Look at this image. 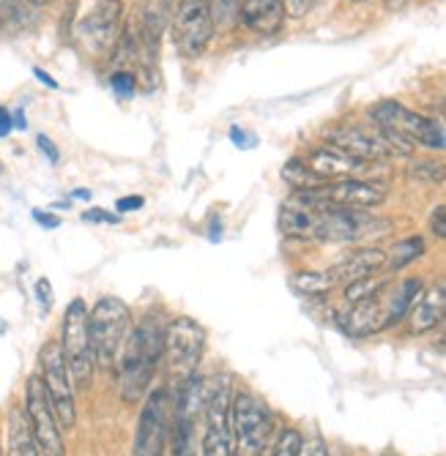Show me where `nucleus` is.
Wrapping results in <instances>:
<instances>
[{"label":"nucleus","mask_w":446,"mask_h":456,"mask_svg":"<svg viewBox=\"0 0 446 456\" xmlns=\"http://www.w3.org/2000/svg\"><path fill=\"white\" fill-rule=\"evenodd\" d=\"M161 353H165V325L156 317H148L132 330L127 350L115 369L120 399L127 404H140L148 396L156 366L161 363Z\"/></svg>","instance_id":"nucleus-1"},{"label":"nucleus","mask_w":446,"mask_h":456,"mask_svg":"<svg viewBox=\"0 0 446 456\" xmlns=\"http://www.w3.org/2000/svg\"><path fill=\"white\" fill-rule=\"evenodd\" d=\"M422 289V281L419 279H405L400 284H384L376 296L364 298L359 304H353L343 317H340V325L348 337L353 339H364V337H373V334H381V330L397 325L400 320H405L409 314L411 304L417 301Z\"/></svg>","instance_id":"nucleus-2"},{"label":"nucleus","mask_w":446,"mask_h":456,"mask_svg":"<svg viewBox=\"0 0 446 456\" xmlns=\"http://www.w3.org/2000/svg\"><path fill=\"white\" fill-rule=\"evenodd\" d=\"M373 126L381 137L394 148V153H411L417 145L446 151V126L438 120H430L397 102H378L370 110Z\"/></svg>","instance_id":"nucleus-3"},{"label":"nucleus","mask_w":446,"mask_h":456,"mask_svg":"<svg viewBox=\"0 0 446 456\" xmlns=\"http://www.w3.org/2000/svg\"><path fill=\"white\" fill-rule=\"evenodd\" d=\"M132 330H135L132 312L120 298L104 296L94 304V309L88 312V334H91L96 369H102V371L118 369Z\"/></svg>","instance_id":"nucleus-4"},{"label":"nucleus","mask_w":446,"mask_h":456,"mask_svg":"<svg viewBox=\"0 0 446 456\" xmlns=\"http://www.w3.org/2000/svg\"><path fill=\"white\" fill-rule=\"evenodd\" d=\"M202 350H206V328L192 317H173L165 325V353H161V363L173 386L186 383L194 378L200 366Z\"/></svg>","instance_id":"nucleus-5"},{"label":"nucleus","mask_w":446,"mask_h":456,"mask_svg":"<svg viewBox=\"0 0 446 456\" xmlns=\"http://www.w3.org/2000/svg\"><path fill=\"white\" fill-rule=\"evenodd\" d=\"M274 421L268 407L252 394H235L230 399V437L233 456H263L271 443Z\"/></svg>","instance_id":"nucleus-6"},{"label":"nucleus","mask_w":446,"mask_h":456,"mask_svg":"<svg viewBox=\"0 0 446 456\" xmlns=\"http://www.w3.org/2000/svg\"><path fill=\"white\" fill-rule=\"evenodd\" d=\"M61 350L69 366V375L74 386L88 388L94 378V347H91V334H88V306L83 298H74L66 306L63 314V334H61Z\"/></svg>","instance_id":"nucleus-7"},{"label":"nucleus","mask_w":446,"mask_h":456,"mask_svg":"<svg viewBox=\"0 0 446 456\" xmlns=\"http://www.w3.org/2000/svg\"><path fill=\"white\" fill-rule=\"evenodd\" d=\"M301 194V191H296ZM310 200V197H307ZM318 202V200H312ZM389 230V222L368 214V211H351V208H332V205L318 202V219L312 240H332V243H348V240H364Z\"/></svg>","instance_id":"nucleus-8"},{"label":"nucleus","mask_w":446,"mask_h":456,"mask_svg":"<svg viewBox=\"0 0 446 456\" xmlns=\"http://www.w3.org/2000/svg\"><path fill=\"white\" fill-rule=\"evenodd\" d=\"M170 394L168 388H153L145 396V404L140 410L132 456H165L170 445Z\"/></svg>","instance_id":"nucleus-9"},{"label":"nucleus","mask_w":446,"mask_h":456,"mask_svg":"<svg viewBox=\"0 0 446 456\" xmlns=\"http://www.w3.org/2000/svg\"><path fill=\"white\" fill-rule=\"evenodd\" d=\"M38 363H42V383H45L47 399L58 416L61 429H74V424H77L74 380L69 375L61 342H47L42 347V353H38Z\"/></svg>","instance_id":"nucleus-10"},{"label":"nucleus","mask_w":446,"mask_h":456,"mask_svg":"<svg viewBox=\"0 0 446 456\" xmlns=\"http://www.w3.org/2000/svg\"><path fill=\"white\" fill-rule=\"evenodd\" d=\"M217 22L211 0H181L173 14V41L184 58H200L209 50Z\"/></svg>","instance_id":"nucleus-11"},{"label":"nucleus","mask_w":446,"mask_h":456,"mask_svg":"<svg viewBox=\"0 0 446 456\" xmlns=\"http://www.w3.org/2000/svg\"><path fill=\"white\" fill-rule=\"evenodd\" d=\"M25 416L30 421V429L36 435L42 456H66L63 429L58 424V416H55L50 399H47L42 375H30L25 383Z\"/></svg>","instance_id":"nucleus-12"},{"label":"nucleus","mask_w":446,"mask_h":456,"mask_svg":"<svg viewBox=\"0 0 446 456\" xmlns=\"http://www.w3.org/2000/svg\"><path fill=\"white\" fill-rule=\"evenodd\" d=\"M178 402H176V412H173V427H170V456H197L194 448V427L202 407L209 402V383L189 378L186 383L178 386Z\"/></svg>","instance_id":"nucleus-13"},{"label":"nucleus","mask_w":446,"mask_h":456,"mask_svg":"<svg viewBox=\"0 0 446 456\" xmlns=\"http://www.w3.org/2000/svg\"><path fill=\"white\" fill-rule=\"evenodd\" d=\"M301 194L310 200H318L323 205H332V208H351V211H368L386 200L384 183L359 181V178L326 181L315 189H304Z\"/></svg>","instance_id":"nucleus-14"},{"label":"nucleus","mask_w":446,"mask_h":456,"mask_svg":"<svg viewBox=\"0 0 446 456\" xmlns=\"http://www.w3.org/2000/svg\"><path fill=\"white\" fill-rule=\"evenodd\" d=\"M120 20H124V4L120 0H96V6L79 22L77 36L91 55H104L120 38Z\"/></svg>","instance_id":"nucleus-15"},{"label":"nucleus","mask_w":446,"mask_h":456,"mask_svg":"<svg viewBox=\"0 0 446 456\" xmlns=\"http://www.w3.org/2000/svg\"><path fill=\"white\" fill-rule=\"evenodd\" d=\"M230 388L219 383L211 388L209 402L202 407L206 429L200 440V456H233V437H230Z\"/></svg>","instance_id":"nucleus-16"},{"label":"nucleus","mask_w":446,"mask_h":456,"mask_svg":"<svg viewBox=\"0 0 446 456\" xmlns=\"http://www.w3.org/2000/svg\"><path fill=\"white\" fill-rule=\"evenodd\" d=\"M326 145H334L340 148L343 153L359 159V161H381V159H389L394 156V148L381 137V132L373 126L370 129H361V126H334L329 134H326Z\"/></svg>","instance_id":"nucleus-17"},{"label":"nucleus","mask_w":446,"mask_h":456,"mask_svg":"<svg viewBox=\"0 0 446 456\" xmlns=\"http://www.w3.org/2000/svg\"><path fill=\"white\" fill-rule=\"evenodd\" d=\"M405 320H409V330L414 337L427 334V330H433L438 322L446 320V276H441L430 287L419 289V296L411 304Z\"/></svg>","instance_id":"nucleus-18"},{"label":"nucleus","mask_w":446,"mask_h":456,"mask_svg":"<svg viewBox=\"0 0 446 456\" xmlns=\"http://www.w3.org/2000/svg\"><path fill=\"white\" fill-rule=\"evenodd\" d=\"M307 167L320 178V181H343V178H356L359 173H364L370 167L368 161H359L348 153H343L340 148L334 145H323V148H315L310 156H307Z\"/></svg>","instance_id":"nucleus-19"},{"label":"nucleus","mask_w":446,"mask_h":456,"mask_svg":"<svg viewBox=\"0 0 446 456\" xmlns=\"http://www.w3.org/2000/svg\"><path fill=\"white\" fill-rule=\"evenodd\" d=\"M386 268V252L384 248H359V252L348 255L345 260H340L337 265H332L329 271H323L329 279V287H345L356 279H364L370 273H378Z\"/></svg>","instance_id":"nucleus-20"},{"label":"nucleus","mask_w":446,"mask_h":456,"mask_svg":"<svg viewBox=\"0 0 446 456\" xmlns=\"http://www.w3.org/2000/svg\"><path fill=\"white\" fill-rule=\"evenodd\" d=\"M238 17L258 36H277L285 22V0H241Z\"/></svg>","instance_id":"nucleus-21"},{"label":"nucleus","mask_w":446,"mask_h":456,"mask_svg":"<svg viewBox=\"0 0 446 456\" xmlns=\"http://www.w3.org/2000/svg\"><path fill=\"white\" fill-rule=\"evenodd\" d=\"M4 456H42L36 443V435L30 429V421L25 416V407L14 404L6 416V451Z\"/></svg>","instance_id":"nucleus-22"},{"label":"nucleus","mask_w":446,"mask_h":456,"mask_svg":"<svg viewBox=\"0 0 446 456\" xmlns=\"http://www.w3.org/2000/svg\"><path fill=\"white\" fill-rule=\"evenodd\" d=\"M422 255H425V240L422 238H405V240L394 243L392 252H386V271H400Z\"/></svg>","instance_id":"nucleus-23"},{"label":"nucleus","mask_w":446,"mask_h":456,"mask_svg":"<svg viewBox=\"0 0 446 456\" xmlns=\"http://www.w3.org/2000/svg\"><path fill=\"white\" fill-rule=\"evenodd\" d=\"M384 284H389V273H381V271H378V273H370V276H364V279H356V281L345 284V301L353 306V304H359V301H364V298L376 296Z\"/></svg>","instance_id":"nucleus-24"},{"label":"nucleus","mask_w":446,"mask_h":456,"mask_svg":"<svg viewBox=\"0 0 446 456\" xmlns=\"http://www.w3.org/2000/svg\"><path fill=\"white\" fill-rule=\"evenodd\" d=\"M409 178L417 181V183H425V186H438L446 181V164L441 161H430V159H422L417 164H411L409 170Z\"/></svg>","instance_id":"nucleus-25"},{"label":"nucleus","mask_w":446,"mask_h":456,"mask_svg":"<svg viewBox=\"0 0 446 456\" xmlns=\"http://www.w3.org/2000/svg\"><path fill=\"white\" fill-rule=\"evenodd\" d=\"M301 443H304V437H301L296 429H285V432H282V435L277 437L271 456H299Z\"/></svg>","instance_id":"nucleus-26"},{"label":"nucleus","mask_w":446,"mask_h":456,"mask_svg":"<svg viewBox=\"0 0 446 456\" xmlns=\"http://www.w3.org/2000/svg\"><path fill=\"white\" fill-rule=\"evenodd\" d=\"M110 88H112V94L118 99H135V94H137V79L129 71H115L110 77Z\"/></svg>","instance_id":"nucleus-27"},{"label":"nucleus","mask_w":446,"mask_h":456,"mask_svg":"<svg viewBox=\"0 0 446 456\" xmlns=\"http://www.w3.org/2000/svg\"><path fill=\"white\" fill-rule=\"evenodd\" d=\"M238 4L241 0H211V12H214V22L227 28L235 22L238 17Z\"/></svg>","instance_id":"nucleus-28"},{"label":"nucleus","mask_w":446,"mask_h":456,"mask_svg":"<svg viewBox=\"0 0 446 456\" xmlns=\"http://www.w3.org/2000/svg\"><path fill=\"white\" fill-rule=\"evenodd\" d=\"M22 17V0H0V33H6Z\"/></svg>","instance_id":"nucleus-29"},{"label":"nucleus","mask_w":446,"mask_h":456,"mask_svg":"<svg viewBox=\"0 0 446 456\" xmlns=\"http://www.w3.org/2000/svg\"><path fill=\"white\" fill-rule=\"evenodd\" d=\"M430 230H433V235L446 238V205H438V208L433 211V216H430Z\"/></svg>","instance_id":"nucleus-30"},{"label":"nucleus","mask_w":446,"mask_h":456,"mask_svg":"<svg viewBox=\"0 0 446 456\" xmlns=\"http://www.w3.org/2000/svg\"><path fill=\"white\" fill-rule=\"evenodd\" d=\"M315 4H318V0H285V12L291 17H304V14H310L315 9Z\"/></svg>","instance_id":"nucleus-31"},{"label":"nucleus","mask_w":446,"mask_h":456,"mask_svg":"<svg viewBox=\"0 0 446 456\" xmlns=\"http://www.w3.org/2000/svg\"><path fill=\"white\" fill-rule=\"evenodd\" d=\"M36 298H38V304H42V309H50L53 306V287H50L47 279H38L36 281Z\"/></svg>","instance_id":"nucleus-32"},{"label":"nucleus","mask_w":446,"mask_h":456,"mask_svg":"<svg viewBox=\"0 0 446 456\" xmlns=\"http://www.w3.org/2000/svg\"><path fill=\"white\" fill-rule=\"evenodd\" d=\"M143 208V197H137V194H132V197H120L118 202H115V211L118 214H132V211H140Z\"/></svg>","instance_id":"nucleus-33"},{"label":"nucleus","mask_w":446,"mask_h":456,"mask_svg":"<svg viewBox=\"0 0 446 456\" xmlns=\"http://www.w3.org/2000/svg\"><path fill=\"white\" fill-rule=\"evenodd\" d=\"M36 145L42 148V153H45V156L50 159V164H58L61 153H58V148L53 145V140H50L47 134H38V137H36Z\"/></svg>","instance_id":"nucleus-34"},{"label":"nucleus","mask_w":446,"mask_h":456,"mask_svg":"<svg viewBox=\"0 0 446 456\" xmlns=\"http://www.w3.org/2000/svg\"><path fill=\"white\" fill-rule=\"evenodd\" d=\"M326 453H329V451H326V445H323L320 437L301 443V451H299V456H326Z\"/></svg>","instance_id":"nucleus-35"},{"label":"nucleus","mask_w":446,"mask_h":456,"mask_svg":"<svg viewBox=\"0 0 446 456\" xmlns=\"http://www.w3.org/2000/svg\"><path fill=\"white\" fill-rule=\"evenodd\" d=\"M12 129H14V115L6 107H0V137H9Z\"/></svg>","instance_id":"nucleus-36"},{"label":"nucleus","mask_w":446,"mask_h":456,"mask_svg":"<svg viewBox=\"0 0 446 456\" xmlns=\"http://www.w3.org/2000/svg\"><path fill=\"white\" fill-rule=\"evenodd\" d=\"M83 219H86V222H102V224H115V222H118V216H112V214H107V211H96V208H94V211H86Z\"/></svg>","instance_id":"nucleus-37"},{"label":"nucleus","mask_w":446,"mask_h":456,"mask_svg":"<svg viewBox=\"0 0 446 456\" xmlns=\"http://www.w3.org/2000/svg\"><path fill=\"white\" fill-rule=\"evenodd\" d=\"M33 219L42 224L45 230H55V227H61V219L58 216H53V214H45V211H33Z\"/></svg>","instance_id":"nucleus-38"},{"label":"nucleus","mask_w":446,"mask_h":456,"mask_svg":"<svg viewBox=\"0 0 446 456\" xmlns=\"http://www.w3.org/2000/svg\"><path fill=\"white\" fill-rule=\"evenodd\" d=\"M33 74L38 77V82H45L47 88H58V82H55V79H53V77H50L45 69H38V66H36V69H33Z\"/></svg>","instance_id":"nucleus-39"},{"label":"nucleus","mask_w":446,"mask_h":456,"mask_svg":"<svg viewBox=\"0 0 446 456\" xmlns=\"http://www.w3.org/2000/svg\"><path fill=\"white\" fill-rule=\"evenodd\" d=\"M386 12H402L405 6H409V0H384Z\"/></svg>","instance_id":"nucleus-40"},{"label":"nucleus","mask_w":446,"mask_h":456,"mask_svg":"<svg viewBox=\"0 0 446 456\" xmlns=\"http://www.w3.org/2000/svg\"><path fill=\"white\" fill-rule=\"evenodd\" d=\"M28 4H33V6H50L53 0H28Z\"/></svg>","instance_id":"nucleus-41"},{"label":"nucleus","mask_w":446,"mask_h":456,"mask_svg":"<svg viewBox=\"0 0 446 456\" xmlns=\"http://www.w3.org/2000/svg\"><path fill=\"white\" fill-rule=\"evenodd\" d=\"M74 197H77V200H88V197H91V191H74Z\"/></svg>","instance_id":"nucleus-42"},{"label":"nucleus","mask_w":446,"mask_h":456,"mask_svg":"<svg viewBox=\"0 0 446 456\" xmlns=\"http://www.w3.org/2000/svg\"><path fill=\"white\" fill-rule=\"evenodd\" d=\"M441 115H443V120H446V96L441 99Z\"/></svg>","instance_id":"nucleus-43"},{"label":"nucleus","mask_w":446,"mask_h":456,"mask_svg":"<svg viewBox=\"0 0 446 456\" xmlns=\"http://www.w3.org/2000/svg\"><path fill=\"white\" fill-rule=\"evenodd\" d=\"M351 4H368V0H351Z\"/></svg>","instance_id":"nucleus-44"},{"label":"nucleus","mask_w":446,"mask_h":456,"mask_svg":"<svg viewBox=\"0 0 446 456\" xmlns=\"http://www.w3.org/2000/svg\"><path fill=\"white\" fill-rule=\"evenodd\" d=\"M381 456H397V453H392V451H389V453H381Z\"/></svg>","instance_id":"nucleus-45"},{"label":"nucleus","mask_w":446,"mask_h":456,"mask_svg":"<svg viewBox=\"0 0 446 456\" xmlns=\"http://www.w3.org/2000/svg\"><path fill=\"white\" fill-rule=\"evenodd\" d=\"M0 170H4V164H0Z\"/></svg>","instance_id":"nucleus-46"},{"label":"nucleus","mask_w":446,"mask_h":456,"mask_svg":"<svg viewBox=\"0 0 446 456\" xmlns=\"http://www.w3.org/2000/svg\"><path fill=\"white\" fill-rule=\"evenodd\" d=\"M326 456H329V453H326Z\"/></svg>","instance_id":"nucleus-47"},{"label":"nucleus","mask_w":446,"mask_h":456,"mask_svg":"<svg viewBox=\"0 0 446 456\" xmlns=\"http://www.w3.org/2000/svg\"><path fill=\"white\" fill-rule=\"evenodd\" d=\"M443 339H446V337H443Z\"/></svg>","instance_id":"nucleus-48"}]
</instances>
